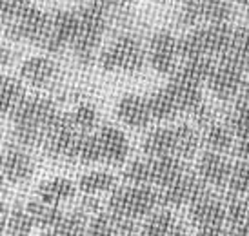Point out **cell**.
I'll return each mask as SVG.
<instances>
[{
  "mask_svg": "<svg viewBox=\"0 0 249 236\" xmlns=\"http://www.w3.org/2000/svg\"><path fill=\"white\" fill-rule=\"evenodd\" d=\"M60 115L56 104L49 97L31 95L17 105L11 115L13 125V142L20 147H42L51 124Z\"/></svg>",
  "mask_w": 249,
  "mask_h": 236,
  "instance_id": "1",
  "label": "cell"
},
{
  "mask_svg": "<svg viewBox=\"0 0 249 236\" xmlns=\"http://www.w3.org/2000/svg\"><path fill=\"white\" fill-rule=\"evenodd\" d=\"M76 11V31L71 44L75 56L82 64H91L95 51L100 46V40L107 28L109 13L95 4H84Z\"/></svg>",
  "mask_w": 249,
  "mask_h": 236,
  "instance_id": "2",
  "label": "cell"
},
{
  "mask_svg": "<svg viewBox=\"0 0 249 236\" xmlns=\"http://www.w3.org/2000/svg\"><path fill=\"white\" fill-rule=\"evenodd\" d=\"M235 29L229 24L202 26L178 38V56L186 60L193 58H213L222 56L229 48Z\"/></svg>",
  "mask_w": 249,
  "mask_h": 236,
  "instance_id": "3",
  "label": "cell"
},
{
  "mask_svg": "<svg viewBox=\"0 0 249 236\" xmlns=\"http://www.w3.org/2000/svg\"><path fill=\"white\" fill-rule=\"evenodd\" d=\"M160 205V191L149 185H122L111 193L107 211L127 220L151 216Z\"/></svg>",
  "mask_w": 249,
  "mask_h": 236,
  "instance_id": "4",
  "label": "cell"
},
{
  "mask_svg": "<svg viewBox=\"0 0 249 236\" xmlns=\"http://www.w3.org/2000/svg\"><path fill=\"white\" fill-rule=\"evenodd\" d=\"M145 64V49L135 35H120L98 55V66L104 71L137 73Z\"/></svg>",
  "mask_w": 249,
  "mask_h": 236,
  "instance_id": "5",
  "label": "cell"
},
{
  "mask_svg": "<svg viewBox=\"0 0 249 236\" xmlns=\"http://www.w3.org/2000/svg\"><path fill=\"white\" fill-rule=\"evenodd\" d=\"M84 135L86 133H80L73 125L70 113H60L49 127L42 149H44L46 156H49L51 160L76 162Z\"/></svg>",
  "mask_w": 249,
  "mask_h": 236,
  "instance_id": "6",
  "label": "cell"
},
{
  "mask_svg": "<svg viewBox=\"0 0 249 236\" xmlns=\"http://www.w3.org/2000/svg\"><path fill=\"white\" fill-rule=\"evenodd\" d=\"M233 17L229 0H182L178 22L182 26H213L228 24Z\"/></svg>",
  "mask_w": 249,
  "mask_h": 236,
  "instance_id": "7",
  "label": "cell"
},
{
  "mask_svg": "<svg viewBox=\"0 0 249 236\" xmlns=\"http://www.w3.org/2000/svg\"><path fill=\"white\" fill-rule=\"evenodd\" d=\"M76 31V11L73 9H56L49 13L46 29L38 40V48L48 53H60L68 46L71 48Z\"/></svg>",
  "mask_w": 249,
  "mask_h": 236,
  "instance_id": "8",
  "label": "cell"
},
{
  "mask_svg": "<svg viewBox=\"0 0 249 236\" xmlns=\"http://www.w3.org/2000/svg\"><path fill=\"white\" fill-rule=\"evenodd\" d=\"M208 191L211 189L198 174L186 171L175 184L160 191V203L166 207H182L186 203L191 205L195 200H198Z\"/></svg>",
  "mask_w": 249,
  "mask_h": 236,
  "instance_id": "9",
  "label": "cell"
},
{
  "mask_svg": "<svg viewBox=\"0 0 249 236\" xmlns=\"http://www.w3.org/2000/svg\"><path fill=\"white\" fill-rule=\"evenodd\" d=\"M48 17L49 13L38 9L36 6H31L17 20L4 24V35L13 42H31L36 46L46 29Z\"/></svg>",
  "mask_w": 249,
  "mask_h": 236,
  "instance_id": "10",
  "label": "cell"
},
{
  "mask_svg": "<svg viewBox=\"0 0 249 236\" xmlns=\"http://www.w3.org/2000/svg\"><path fill=\"white\" fill-rule=\"evenodd\" d=\"M246 78L248 77H246L244 67L226 62V60H218L208 84L214 97L228 102L231 98L238 97V93L242 91L244 84H246Z\"/></svg>",
  "mask_w": 249,
  "mask_h": 236,
  "instance_id": "11",
  "label": "cell"
},
{
  "mask_svg": "<svg viewBox=\"0 0 249 236\" xmlns=\"http://www.w3.org/2000/svg\"><path fill=\"white\" fill-rule=\"evenodd\" d=\"M178 40L169 31H157L149 40L147 58L151 67L160 75H173L177 71Z\"/></svg>",
  "mask_w": 249,
  "mask_h": 236,
  "instance_id": "12",
  "label": "cell"
},
{
  "mask_svg": "<svg viewBox=\"0 0 249 236\" xmlns=\"http://www.w3.org/2000/svg\"><path fill=\"white\" fill-rule=\"evenodd\" d=\"M189 218L196 229L208 227H222L228 222L226 218V202H222L216 195L208 191L198 200L189 205Z\"/></svg>",
  "mask_w": 249,
  "mask_h": 236,
  "instance_id": "13",
  "label": "cell"
},
{
  "mask_svg": "<svg viewBox=\"0 0 249 236\" xmlns=\"http://www.w3.org/2000/svg\"><path fill=\"white\" fill-rule=\"evenodd\" d=\"M2 169H4V180L11 184H26L35 173V160L26 147L13 144L7 146L2 154Z\"/></svg>",
  "mask_w": 249,
  "mask_h": 236,
  "instance_id": "14",
  "label": "cell"
},
{
  "mask_svg": "<svg viewBox=\"0 0 249 236\" xmlns=\"http://www.w3.org/2000/svg\"><path fill=\"white\" fill-rule=\"evenodd\" d=\"M233 167L235 164L226 154L206 151L196 164V174L209 187H226L233 173Z\"/></svg>",
  "mask_w": 249,
  "mask_h": 236,
  "instance_id": "15",
  "label": "cell"
},
{
  "mask_svg": "<svg viewBox=\"0 0 249 236\" xmlns=\"http://www.w3.org/2000/svg\"><path fill=\"white\" fill-rule=\"evenodd\" d=\"M98 146H100V162L107 166H120L124 164L129 154V142L125 135L118 127L104 125L97 133Z\"/></svg>",
  "mask_w": 249,
  "mask_h": 236,
  "instance_id": "16",
  "label": "cell"
},
{
  "mask_svg": "<svg viewBox=\"0 0 249 236\" xmlns=\"http://www.w3.org/2000/svg\"><path fill=\"white\" fill-rule=\"evenodd\" d=\"M117 117L122 124L129 125L133 129H142L153 120L149 100L140 95H124L117 104Z\"/></svg>",
  "mask_w": 249,
  "mask_h": 236,
  "instance_id": "17",
  "label": "cell"
},
{
  "mask_svg": "<svg viewBox=\"0 0 249 236\" xmlns=\"http://www.w3.org/2000/svg\"><path fill=\"white\" fill-rule=\"evenodd\" d=\"M173 95L180 113H196L202 107V87L196 84L187 82L186 78L178 77L177 73L171 75L166 85Z\"/></svg>",
  "mask_w": 249,
  "mask_h": 236,
  "instance_id": "18",
  "label": "cell"
},
{
  "mask_svg": "<svg viewBox=\"0 0 249 236\" xmlns=\"http://www.w3.org/2000/svg\"><path fill=\"white\" fill-rule=\"evenodd\" d=\"M142 151L147 158L177 156V135L173 127H157L142 142Z\"/></svg>",
  "mask_w": 249,
  "mask_h": 236,
  "instance_id": "19",
  "label": "cell"
},
{
  "mask_svg": "<svg viewBox=\"0 0 249 236\" xmlns=\"http://www.w3.org/2000/svg\"><path fill=\"white\" fill-rule=\"evenodd\" d=\"M56 64L49 56H31L20 66V77L35 87H44L56 77Z\"/></svg>",
  "mask_w": 249,
  "mask_h": 236,
  "instance_id": "20",
  "label": "cell"
},
{
  "mask_svg": "<svg viewBox=\"0 0 249 236\" xmlns=\"http://www.w3.org/2000/svg\"><path fill=\"white\" fill-rule=\"evenodd\" d=\"M151 162V185L160 189L169 187L187 171L184 160L177 156H164V158H149Z\"/></svg>",
  "mask_w": 249,
  "mask_h": 236,
  "instance_id": "21",
  "label": "cell"
},
{
  "mask_svg": "<svg viewBox=\"0 0 249 236\" xmlns=\"http://www.w3.org/2000/svg\"><path fill=\"white\" fill-rule=\"evenodd\" d=\"M75 195H76L75 182L70 180V178H64V176L42 182L40 185H38V189H36V198H40L42 202L51 203V205H58V207H60V203H64V202H70Z\"/></svg>",
  "mask_w": 249,
  "mask_h": 236,
  "instance_id": "22",
  "label": "cell"
},
{
  "mask_svg": "<svg viewBox=\"0 0 249 236\" xmlns=\"http://www.w3.org/2000/svg\"><path fill=\"white\" fill-rule=\"evenodd\" d=\"M26 209H28L29 216L33 220V225L42 231H49L56 227L64 220V216H66V213L58 205L46 203L40 198H31L26 203Z\"/></svg>",
  "mask_w": 249,
  "mask_h": 236,
  "instance_id": "23",
  "label": "cell"
},
{
  "mask_svg": "<svg viewBox=\"0 0 249 236\" xmlns=\"http://www.w3.org/2000/svg\"><path fill=\"white\" fill-rule=\"evenodd\" d=\"M218 60H226L235 66H240L244 69L249 67V28H236L233 31L229 48L226 53L218 56Z\"/></svg>",
  "mask_w": 249,
  "mask_h": 236,
  "instance_id": "24",
  "label": "cell"
},
{
  "mask_svg": "<svg viewBox=\"0 0 249 236\" xmlns=\"http://www.w3.org/2000/svg\"><path fill=\"white\" fill-rule=\"evenodd\" d=\"M24 98L26 89L20 80L13 77H0V118L9 117Z\"/></svg>",
  "mask_w": 249,
  "mask_h": 236,
  "instance_id": "25",
  "label": "cell"
},
{
  "mask_svg": "<svg viewBox=\"0 0 249 236\" xmlns=\"http://www.w3.org/2000/svg\"><path fill=\"white\" fill-rule=\"evenodd\" d=\"M147 100H149V109H151L153 120L166 122V120H173L175 117L180 115L178 105H177L173 95L169 93L167 87L157 89L147 97Z\"/></svg>",
  "mask_w": 249,
  "mask_h": 236,
  "instance_id": "26",
  "label": "cell"
},
{
  "mask_svg": "<svg viewBox=\"0 0 249 236\" xmlns=\"http://www.w3.org/2000/svg\"><path fill=\"white\" fill-rule=\"evenodd\" d=\"M180 231L182 227L171 211H155L151 216H147L142 227L145 236H177Z\"/></svg>",
  "mask_w": 249,
  "mask_h": 236,
  "instance_id": "27",
  "label": "cell"
},
{
  "mask_svg": "<svg viewBox=\"0 0 249 236\" xmlns=\"http://www.w3.org/2000/svg\"><path fill=\"white\" fill-rule=\"evenodd\" d=\"M91 216L86 215L82 209H73L71 213H66L64 220L56 227L46 231L44 236H84L88 231Z\"/></svg>",
  "mask_w": 249,
  "mask_h": 236,
  "instance_id": "28",
  "label": "cell"
},
{
  "mask_svg": "<svg viewBox=\"0 0 249 236\" xmlns=\"http://www.w3.org/2000/svg\"><path fill=\"white\" fill-rule=\"evenodd\" d=\"M214 67H216V62L213 58H193V60H186L175 73L178 77L186 78L187 82L196 84L202 87L204 82H209Z\"/></svg>",
  "mask_w": 249,
  "mask_h": 236,
  "instance_id": "29",
  "label": "cell"
},
{
  "mask_svg": "<svg viewBox=\"0 0 249 236\" xmlns=\"http://www.w3.org/2000/svg\"><path fill=\"white\" fill-rule=\"evenodd\" d=\"M78 189L88 196H95V195H100V193L115 191L117 189V176L107 173V171H89V173L80 176Z\"/></svg>",
  "mask_w": 249,
  "mask_h": 236,
  "instance_id": "30",
  "label": "cell"
},
{
  "mask_svg": "<svg viewBox=\"0 0 249 236\" xmlns=\"http://www.w3.org/2000/svg\"><path fill=\"white\" fill-rule=\"evenodd\" d=\"M236 144L235 133L231 131L228 124H211L206 131V146L208 151L226 154Z\"/></svg>",
  "mask_w": 249,
  "mask_h": 236,
  "instance_id": "31",
  "label": "cell"
},
{
  "mask_svg": "<svg viewBox=\"0 0 249 236\" xmlns=\"http://www.w3.org/2000/svg\"><path fill=\"white\" fill-rule=\"evenodd\" d=\"M175 135H177V158L189 160L193 158L198 147H200V136L191 125L180 124L175 125Z\"/></svg>",
  "mask_w": 249,
  "mask_h": 236,
  "instance_id": "32",
  "label": "cell"
},
{
  "mask_svg": "<svg viewBox=\"0 0 249 236\" xmlns=\"http://www.w3.org/2000/svg\"><path fill=\"white\" fill-rule=\"evenodd\" d=\"M33 220L29 216L26 203H15L9 209V218H7V236H31L33 231Z\"/></svg>",
  "mask_w": 249,
  "mask_h": 236,
  "instance_id": "33",
  "label": "cell"
},
{
  "mask_svg": "<svg viewBox=\"0 0 249 236\" xmlns=\"http://www.w3.org/2000/svg\"><path fill=\"white\" fill-rule=\"evenodd\" d=\"M124 180L129 185H151V162L149 158H140L131 162L124 169Z\"/></svg>",
  "mask_w": 249,
  "mask_h": 236,
  "instance_id": "34",
  "label": "cell"
},
{
  "mask_svg": "<svg viewBox=\"0 0 249 236\" xmlns=\"http://www.w3.org/2000/svg\"><path fill=\"white\" fill-rule=\"evenodd\" d=\"M70 118L80 133H91V129L98 124V111L93 104L84 102V104L76 105L70 113Z\"/></svg>",
  "mask_w": 249,
  "mask_h": 236,
  "instance_id": "35",
  "label": "cell"
},
{
  "mask_svg": "<svg viewBox=\"0 0 249 236\" xmlns=\"http://www.w3.org/2000/svg\"><path fill=\"white\" fill-rule=\"evenodd\" d=\"M226 218L229 225L249 222V200L246 196L231 195L226 202Z\"/></svg>",
  "mask_w": 249,
  "mask_h": 236,
  "instance_id": "36",
  "label": "cell"
},
{
  "mask_svg": "<svg viewBox=\"0 0 249 236\" xmlns=\"http://www.w3.org/2000/svg\"><path fill=\"white\" fill-rule=\"evenodd\" d=\"M228 187L231 191V195H238V196L249 195V162L240 160L238 164H235Z\"/></svg>",
  "mask_w": 249,
  "mask_h": 236,
  "instance_id": "37",
  "label": "cell"
},
{
  "mask_svg": "<svg viewBox=\"0 0 249 236\" xmlns=\"http://www.w3.org/2000/svg\"><path fill=\"white\" fill-rule=\"evenodd\" d=\"M33 4L29 0H0V20L4 24L17 20Z\"/></svg>",
  "mask_w": 249,
  "mask_h": 236,
  "instance_id": "38",
  "label": "cell"
},
{
  "mask_svg": "<svg viewBox=\"0 0 249 236\" xmlns=\"http://www.w3.org/2000/svg\"><path fill=\"white\" fill-rule=\"evenodd\" d=\"M89 4L102 7L107 13H118V11H124L127 0H88Z\"/></svg>",
  "mask_w": 249,
  "mask_h": 236,
  "instance_id": "39",
  "label": "cell"
},
{
  "mask_svg": "<svg viewBox=\"0 0 249 236\" xmlns=\"http://www.w3.org/2000/svg\"><path fill=\"white\" fill-rule=\"evenodd\" d=\"M235 113H240V115L249 117V84H244L242 91H240L238 97H236Z\"/></svg>",
  "mask_w": 249,
  "mask_h": 236,
  "instance_id": "40",
  "label": "cell"
},
{
  "mask_svg": "<svg viewBox=\"0 0 249 236\" xmlns=\"http://www.w3.org/2000/svg\"><path fill=\"white\" fill-rule=\"evenodd\" d=\"M235 153L240 160H244V162H249V136L236 140Z\"/></svg>",
  "mask_w": 249,
  "mask_h": 236,
  "instance_id": "41",
  "label": "cell"
},
{
  "mask_svg": "<svg viewBox=\"0 0 249 236\" xmlns=\"http://www.w3.org/2000/svg\"><path fill=\"white\" fill-rule=\"evenodd\" d=\"M15 62V51L7 46H0V67H7Z\"/></svg>",
  "mask_w": 249,
  "mask_h": 236,
  "instance_id": "42",
  "label": "cell"
},
{
  "mask_svg": "<svg viewBox=\"0 0 249 236\" xmlns=\"http://www.w3.org/2000/svg\"><path fill=\"white\" fill-rule=\"evenodd\" d=\"M228 236H249V222L229 225Z\"/></svg>",
  "mask_w": 249,
  "mask_h": 236,
  "instance_id": "43",
  "label": "cell"
},
{
  "mask_svg": "<svg viewBox=\"0 0 249 236\" xmlns=\"http://www.w3.org/2000/svg\"><path fill=\"white\" fill-rule=\"evenodd\" d=\"M196 236H228V229L222 227H208V229H198Z\"/></svg>",
  "mask_w": 249,
  "mask_h": 236,
  "instance_id": "44",
  "label": "cell"
},
{
  "mask_svg": "<svg viewBox=\"0 0 249 236\" xmlns=\"http://www.w3.org/2000/svg\"><path fill=\"white\" fill-rule=\"evenodd\" d=\"M7 218H9V209H7L4 203H0V236L6 235V231H7Z\"/></svg>",
  "mask_w": 249,
  "mask_h": 236,
  "instance_id": "45",
  "label": "cell"
},
{
  "mask_svg": "<svg viewBox=\"0 0 249 236\" xmlns=\"http://www.w3.org/2000/svg\"><path fill=\"white\" fill-rule=\"evenodd\" d=\"M233 2L240 4V6H244V7H249V0H233Z\"/></svg>",
  "mask_w": 249,
  "mask_h": 236,
  "instance_id": "46",
  "label": "cell"
},
{
  "mask_svg": "<svg viewBox=\"0 0 249 236\" xmlns=\"http://www.w3.org/2000/svg\"><path fill=\"white\" fill-rule=\"evenodd\" d=\"M4 180V169H2V156H0V182Z\"/></svg>",
  "mask_w": 249,
  "mask_h": 236,
  "instance_id": "47",
  "label": "cell"
},
{
  "mask_svg": "<svg viewBox=\"0 0 249 236\" xmlns=\"http://www.w3.org/2000/svg\"><path fill=\"white\" fill-rule=\"evenodd\" d=\"M4 196H6V189H4L2 185H0V202L4 200Z\"/></svg>",
  "mask_w": 249,
  "mask_h": 236,
  "instance_id": "48",
  "label": "cell"
},
{
  "mask_svg": "<svg viewBox=\"0 0 249 236\" xmlns=\"http://www.w3.org/2000/svg\"><path fill=\"white\" fill-rule=\"evenodd\" d=\"M177 236H191V235H187V233H186V231H184V229H182V231H180V233H178V235H177Z\"/></svg>",
  "mask_w": 249,
  "mask_h": 236,
  "instance_id": "49",
  "label": "cell"
},
{
  "mask_svg": "<svg viewBox=\"0 0 249 236\" xmlns=\"http://www.w3.org/2000/svg\"><path fill=\"white\" fill-rule=\"evenodd\" d=\"M246 84H249V75H248V78H246Z\"/></svg>",
  "mask_w": 249,
  "mask_h": 236,
  "instance_id": "50",
  "label": "cell"
}]
</instances>
